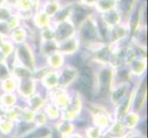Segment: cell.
I'll use <instances>...</instances> for the list:
<instances>
[{"label": "cell", "instance_id": "1", "mask_svg": "<svg viewBox=\"0 0 148 138\" xmlns=\"http://www.w3.org/2000/svg\"><path fill=\"white\" fill-rule=\"evenodd\" d=\"M79 88L84 93L88 96L91 97V91H92V81H91L90 74L88 71H84L82 76L79 79Z\"/></svg>", "mask_w": 148, "mask_h": 138}, {"label": "cell", "instance_id": "2", "mask_svg": "<svg viewBox=\"0 0 148 138\" xmlns=\"http://www.w3.org/2000/svg\"><path fill=\"white\" fill-rule=\"evenodd\" d=\"M109 73L108 72H104L103 75L101 76V90H104V92L108 89V85H109Z\"/></svg>", "mask_w": 148, "mask_h": 138}, {"label": "cell", "instance_id": "3", "mask_svg": "<svg viewBox=\"0 0 148 138\" xmlns=\"http://www.w3.org/2000/svg\"><path fill=\"white\" fill-rule=\"evenodd\" d=\"M48 131L46 129H40L37 132H35L34 134H32L30 136L27 137V138H35V137H42V136H44V135H46L48 134Z\"/></svg>", "mask_w": 148, "mask_h": 138}]
</instances>
